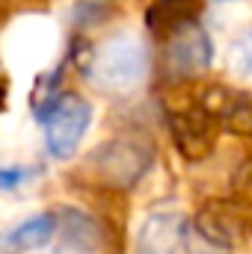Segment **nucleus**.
Returning a JSON list of instances; mask_svg holds the SVG:
<instances>
[{"label": "nucleus", "instance_id": "20e7f679", "mask_svg": "<svg viewBox=\"0 0 252 254\" xmlns=\"http://www.w3.org/2000/svg\"><path fill=\"white\" fill-rule=\"evenodd\" d=\"M184 237V219L175 210H154L142 216L133 234V254H175Z\"/></svg>", "mask_w": 252, "mask_h": 254}, {"label": "nucleus", "instance_id": "1a4fd4ad", "mask_svg": "<svg viewBox=\"0 0 252 254\" xmlns=\"http://www.w3.org/2000/svg\"><path fill=\"white\" fill-rule=\"evenodd\" d=\"M33 175H36V169H30V166H0V190H18Z\"/></svg>", "mask_w": 252, "mask_h": 254}, {"label": "nucleus", "instance_id": "7ed1b4c3", "mask_svg": "<svg viewBox=\"0 0 252 254\" xmlns=\"http://www.w3.org/2000/svg\"><path fill=\"white\" fill-rule=\"evenodd\" d=\"M60 33L57 24L42 15H24L18 18L6 36H3V54L18 71H36L57 57Z\"/></svg>", "mask_w": 252, "mask_h": 254}, {"label": "nucleus", "instance_id": "423d86ee", "mask_svg": "<svg viewBox=\"0 0 252 254\" xmlns=\"http://www.w3.org/2000/svg\"><path fill=\"white\" fill-rule=\"evenodd\" d=\"M169 60L178 71H202L211 63V39L196 27L178 30L169 48Z\"/></svg>", "mask_w": 252, "mask_h": 254}, {"label": "nucleus", "instance_id": "0eeeda50", "mask_svg": "<svg viewBox=\"0 0 252 254\" xmlns=\"http://www.w3.org/2000/svg\"><path fill=\"white\" fill-rule=\"evenodd\" d=\"M229 71L235 77H252V27L241 30L229 45Z\"/></svg>", "mask_w": 252, "mask_h": 254}, {"label": "nucleus", "instance_id": "f03ea898", "mask_svg": "<svg viewBox=\"0 0 252 254\" xmlns=\"http://www.w3.org/2000/svg\"><path fill=\"white\" fill-rule=\"evenodd\" d=\"M36 116L42 122V133H45V148L54 160H71L89 127H92V104L74 92H63L54 98H42L36 107Z\"/></svg>", "mask_w": 252, "mask_h": 254}, {"label": "nucleus", "instance_id": "39448f33", "mask_svg": "<svg viewBox=\"0 0 252 254\" xmlns=\"http://www.w3.org/2000/svg\"><path fill=\"white\" fill-rule=\"evenodd\" d=\"M60 231V216L51 210H42L36 216H27L6 234V246L12 252H39L45 249Z\"/></svg>", "mask_w": 252, "mask_h": 254}, {"label": "nucleus", "instance_id": "f257e3e1", "mask_svg": "<svg viewBox=\"0 0 252 254\" xmlns=\"http://www.w3.org/2000/svg\"><path fill=\"white\" fill-rule=\"evenodd\" d=\"M83 74H86L89 86H95L101 95H113V98L133 95L148 77L145 39L136 30L110 33L89 51V57L83 63Z\"/></svg>", "mask_w": 252, "mask_h": 254}, {"label": "nucleus", "instance_id": "6e6552de", "mask_svg": "<svg viewBox=\"0 0 252 254\" xmlns=\"http://www.w3.org/2000/svg\"><path fill=\"white\" fill-rule=\"evenodd\" d=\"M250 18H252L250 3H241V0H226V3H220L217 12H214L217 30H229V33H241V30H247Z\"/></svg>", "mask_w": 252, "mask_h": 254}, {"label": "nucleus", "instance_id": "9d476101", "mask_svg": "<svg viewBox=\"0 0 252 254\" xmlns=\"http://www.w3.org/2000/svg\"><path fill=\"white\" fill-rule=\"evenodd\" d=\"M3 101H6V86H3V80H0V107H3Z\"/></svg>", "mask_w": 252, "mask_h": 254}]
</instances>
